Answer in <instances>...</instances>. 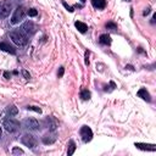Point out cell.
<instances>
[{
  "label": "cell",
  "mask_w": 156,
  "mask_h": 156,
  "mask_svg": "<svg viewBox=\"0 0 156 156\" xmlns=\"http://www.w3.org/2000/svg\"><path fill=\"white\" fill-rule=\"evenodd\" d=\"M9 37L17 46H24L27 44V37L22 30H12L9 33Z\"/></svg>",
  "instance_id": "1"
},
{
  "label": "cell",
  "mask_w": 156,
  "mask_h": 156,
  "mask_svg": "<svg viewBox=\"0 0 156 156\" xmlns=\"http://www.w3.org/2000/svg\"><path fill=\"white\" fill-rule=\"evenodd\" d=\"M26 13H27V11H26V9H24L23 6L16 7V10L13 11V15L11 16V20H10L11 24H17V23H20V22L24 18Z\"/></svg>",
  "instance_id": "2"
},
{
  "label": "cell",
  "mask_w": 156,
  "mask_h": 156,
  "mask_svg": "<svg viewBox=\"0 0 156 156\" xmlns=\"http://www.w3.org/2000/svg\"><path fill=\"white\" fill-rule=\"evenodd\" d=\"M2 126H4V128H5L7 132H10V133L17 132V130L20 129V122H18V121H16L15 118H11V117H9V118L4 119Z\"/></svg>",
  "instance_id": "3"
},
{
  "label": "cell",
  "mask_w": 156,
  "mask_h": 156,
  "mask_svg": "<svg viewBox=\"0 0 156 156\" xmlns=\"http://www.w3.org/2000/svg\"><path fill=\"white\" fill-rule=\"evenodd\" d=\"M11 9H12V5L10 1H4L0 4V20H4L6 18L10 12H11Z\"/></svg>",
  "instance_id": "4"
},
{
  "label": "cell",
  "mask_w": 156,
  "mask_h": 156,
  "mask_svg": "<svg viewBox=\"0 0 156 156\" xmlns=\"http://www.w3.org/2000/svg\"><path fill=\"white\" fill-rule=\"evenodd\" d=\"M21 140H22V144L29 149H34L37 146V139L32 134H24Z\"/></svg>",
  "instance_id": "5"
},
{
  "label": "cell",
  "mask_w": 156,
  "mask_h": 156,
  "mask_svg": "<svg viewBox=\"0 0 156 156\" xmlns=\"http://www.w3.org/2000/svg\"><path fill=\"white\" fill-rule=\"evenodd\" d=\"M80 136H82V140H83L84 143H88V141H90L91 138H93V130H91L88 126H83V127L80 128Z\"/></svg>",
  "instance_id": "6"
},
{
  "label": "cell",
  "mask_w": 156,
  "mask_h": 156,
  "mask_svg": "<svg viewBox=\"0 0 156 156\" xmlns=\"http://www.w3.org/2000/svg\"><path fill=\"white\" fill-rule=\"evenodd\" d=\"M22 29H23V32H24V33H27V34L32 35V34H34V33H35L37 27H35V24H34L32 21H27V22H24V23H23Z\"/></svg>",
  "instance_id": "7"
},
{
  "label": "cell",
  "mask_w": 156,
  "mask_h": 156,
  "mask_svg": "<svg viewBox=\"0 0 156 156\" xmlns=\"http://www.w3.org/2000/svg\"><path fill=\"white\" fill-rule=\"evenodd\" d=\"M24 126H26V128H28L30 130H37V129H39L40 123L35 118H27L24 121Z\"/></svg>",
  "instance_id": "8"
},
{
  "label": "cell",
  "mask_w": 156,
  "mask_h": 156,
  "mask_svg": "<svg viewBox=\"0 0 156 156\" xmlns=\"http://www.w3.org/2000/svg\"><path fill=\"white\" fill-rule=\"evenodd\" d=\"M135 147L144 151H155L156 146L154 144H143V143H135Z\"/></svg>",
  "instance_id": "9"
},
{
  "label": "cell",
  "mask_w": 156,
  "mask_h": 156,
  "mask_svg": "<svg viewBox=\"0 0 156 156\" xmlns=\"http://www.w3.org/2000/svg\"><path fill=\"white\" fill-rule=\"evenodd\" d=\"M0 50H2V51H5V52H9V54H12V55L16 54V49H15L13 46H11L10 44L5 43V41L0 43Z\"/></svg>",
  "instance_id": "10"
},
{
  "label": "cell",
  "mask_w": 156,
  "mask_h": 156,
  "mask_svg": "<svg viewBox=\"0 0 156 156\" xmlns=\"http://www.w3.org/2000/svg\"><path fill=\"white\" fill-rule=\"evenodd\" d=\"M136 94H138V96H139V98H141L143 100H145V101H147V102H149V101H151L150 94L146 91V89H145V88H141V89H139Z\"/></svg>",
  "instance_id": "11"
},
{
  "label": "cell",
  "mask_w": 156,
  "mask_h": 156,
  "mask_svg": "<svg viewBox=\"0 0 156 156\" xmlns=\"http://www.w3.org/2000/svg\"><path fill=\"white\" fill-rule=\"evenodd\" d=\"M99 41L102 45H110L111 44V37L108 34H101L99 38Z\"/></svg>",
  "instance_id": "12"
},
{
  "label": "cell",
  "mask_w": 156,
  "mask_h": 156,
  "mask_svg": "<svg viewBox=\"0 0 156 156\" xmlns=\"http://www.w3.org/2000/svg\"><path fill=\"white\" fill-rule=\"evenodd\" d=\"M74 26H76V28H77L80 33H85L87 29H88V26H87L85 23L80 22V21H76V22H74Z\"/></svg>",
  "instance_id": "13"
},
{
  "label": "cell",
  "mask_w": 156,
  "mask_h": 156,
  "mask_svg": "<svg viewBox=\"0 0 156 156\" xmlns=\"http://www.w3.org/2000/svg\"><path fill=\"white\" fill-rule=\"evenodd\" d=\"M46 121H48L49 129H50V130H52V132H55V130H56V128H57V121H56L55 118H52V117H49Z\"/></svg>",
  "instance_id": "14"
},
{
  "label": "cell",
  "mask_w": 156,
  "mask_h": 156,
  "mask_svg": "<svg viewBox=\"0 0 156 156\" xmlns=\"http://www.w3.org/2000/svg\"><path fill=\"white\" fill-rule=\"evenodd\" d=\"M91 4L95 9H105L106 0H91Z\"/></svg>",
  "instance_id": "15"
},
{
  "label": "cell",
  "mask_w": 156,
  "mask_h": 156,
  "mask_svg": "<svg viewBox=\"0 0 156 156\" xmlns=\"http://www.w3.org/2000/svg\"><path fill=\"white\" fill-rule=\"evenodd\" d=\"M55 140H56V136L55 135H45V136H43V143L44 144H52V143H55Z\"/></svg>",
  "instance_id": "16"
},
{
  "label": "cell",
  "mask_w": 156,
  "mask_h": 156,
  "mask_svg": "<svg viewBox=\"0 0 156 156\" xmlns=\"http://www.w3.org/2000/svg\"><path fill=\"white\" fill-rule=\"evenodd\" d=\"M74 151H76V144H74V141H73V140H69V143H68L67 155H68V156H71V155H73V154H74Z\"/></svg>",
  "instance_id": "17"
},
{
  "label": "cell",
  "mask_w": 156,
  "mask_h": 156,
  "mask_svg": "<svg viewBox=\"0 0 156 156\" xmlns=\"http://www.w3.org/2000/svg\"><path fill=\"white\" fill-rule=\"evenodd\" d=\"M80 98H82L83 100H89V99H90V93H89L87 89H84V90H82V93H80Z\"/></svg>",
  "instance_id": "18"
},
{
  "label": "cell",
  "mask_w": 156,
  "mask_h": 156,
  "mask_svg": "<svg viewBox=\"0 0 156 156\" xmlns=\"http://www.w3.org/2000/svg\"><path fill=\"white\" fill-rule=\"evenodd\" d=\"M7 112L10 113V116H15V115H17L18 110H17V107H16L15 105H12V106H10V107L7 108Z\"/></svg>",
  "instance_id": "19"
},
{
  "label": "cell",
  "mask_w": 156,
  "mask_h": 156,
  "mask_svg": "<svg viewBox=\"0 0 156 156\" xmlns=\"http://www.w3.org/2000/svg\"><path fill=\"white\" fill-rule=\"evenodd\" d=\"M27 15H28V16H30V17H34V16H37V15H38V11H37L35 9H29V10L27 11Z\"/></svg>",
  "instance_id": "20"
},
{
  "label": "cell",
  "mask_w": 156,
  "mask_h": 156,
  "mask_svg": "<svg viewBox=\"0 0 156 156\" xmlns=\"http://www.w3.org/2000/svg\"><path fill=\"white\" fill-rule=\"evenodd\" d=\"M27 108H28V110H30V111H34V112L41 113V108H40V107H38V106H28Z\"/></svg>",
  "instance_id": "21"
},
{
  "label": "cell",
  "mask_w": 156,
  "mask_h": 156,
  "mask_svg": "<svg viewBox=\"0 0 156 156\" xmlns=\"http://www.w3.org/2000/svg\"><path fill=\"white\" fill-rule=\"evenodd\" d=\"M106 28H107V29H113V30H115V29H117V26H116L113 22H108V23H106Z\"/></svg>",
  "instance_id": "22"
},
{
  "label": "cell",
  "mask_w": 156,
  "mask_h": 156,
  "mask_svg": "<svg viewBox=\"0 0 156 156\" xmlns=\"http://www.w3.org/2000/svg\"><path fill=\"white\" fill-rule=\"evenodd\" d=\"M62 5L66 7V10H67V11H69V12H73V11H74V10H73V7H72V6H69L66 1H62Z\"/></svg>",
  "instance_id": "23"
},
{
  "label": "cell",
  "mask_w": 156,
  "mask_h": 156,
  "mask_svg": "<svg viewBox=\"0 0 156 156\" xmlns=\"http://www.w3.org/2000/svg\"><path fill=\"white\" fill-rule=\"evenodd\" d=\"M12 154H15V155H17V154L18 155H22L23 154V150H21L20 147H13L12 149Z\"/></svg>",
  "instance_id": "24"
},
{
  "label": "cell",
  "mask_w": 156,
  "mask_h": 156,
  "mask_svg": "<svg viewBox=\"0 0 156 156\" xmlns=\"http://www.w3.org/2000/svg\"><path fill=\"white\" fill-rule=\"evenodd\" d=\"M22 74H23V77H24L26 79H29V78H30L29 72H28V71H26V69H23V71H22Z\"/></svg>",
  "instance_id": "25"
},
{
  "label": "cell",
  "mask_w": 156,
  "mask_h": 156,
  "mask_svg": "<svg viewBox=\"0 0 156 156\" xmlns=\"http://www.w3.org/2000/svg\"><path fill=\"white\" fill-rule=\"evenodd\" d=\"M85 65H89V51H85Z\"/></svg>",
  "instance_id": "26"
},
{
  "label": "cell",
  "mask_w": 156,
  "mask_h": 156,
  "mask_svg": "<svg viewBox=\"0 0 156 156\" xmlns=\"http://www.w3.org/2000/svg\"><path fill=\"white\" fill-rule=\"evenodd\" d=\"M63 73H65V68L63 67H60V69H58V77H62Z\"/></svg>",
  "instance_id": "27"
},
{
  "label": "cell",
  "mask_w": 156,
  "mask_h": 156,
  "mask_svg": "<svg viewBox=\"0 0 156 156\" xmlns=\"http://www.w3.org/2000/svg\"><path fill=\"white\" fill-rule=\"evenodd\" d=\"M149 13H150V7H147V9L143 12V15H144V16H146V15H149Z\"/></svg>",
  "instance_id": "28"
},
{
  "label": "cell",
  "mask_w": 156,
  "mask_h": 156,
  "mask_svg": "<svg viewBox=\"0 0 156 156\" xmlns=\"http://www.w3.org/2000/svg\"><path fill=\"white\" fill-rule=\"evenodd\" d=\"M4 77L5 78H10V73L9 72H4Z\"/></svg>",
  "instance_id": "29"
},
{
  "label": "cell",
  "mask_w": 156,
  "mask_h": 156,
  "mask_svg": "<svg viewBox=\"0 0 156 156\" xmlns=\"http://www.w3.org/2000/svg\"><path fill=\"white\" fill-rule=\"evenodd\" d=\"M1 133H2V130H1V127H0V136H1Z\"/></svg>",
  "instance_id": "30"
},
{
  "label": "cell",
  "mask_w": 156,
  "mask_h": 156,
  "mask_svg": "<svg viewBox=\"0 0 156 156\" xmlns=\"http://www.w3.org/2000/svg\"><path fill=\"white\" fill-rule=\"evenodd\" d=\"M80 1H82V2H84V1H85V0H80Z\"/></svg>",
  "instance_id": "31"
},
{
  "label": "cell",
  "mask_w": 156,
  "mask_h": 156,
  "mask_svg": "<svg viewBox=\"0 0 156 156\" xmlns=\"http://www.w3.org/2000/svg\"><path fill=\"white\" fill-rule=\"evenodd\" d=\"M126 1H130V0H126Z\"/></svg>",
  "instance_id": "32"
},
{
  "label": "cell",
  "mask_w": 156,
  "mask_h": 156,
  "mask_svg": "<svg viewBox=\"0 0 156 156\" xmlns=\"http://www.w3.org/2000/svg\"><path fill=\"white\" fill-rule=\"evenodd\" d=\"M17 1H20V0H17Z\"/></svg>",
  "instance_id": "33"
}]
</instances>
